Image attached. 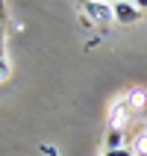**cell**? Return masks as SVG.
<instances>
[{
  "label": "cell",
  "instance_id": "obj_1",
  "mask_svg": "<svg viewBox=\"0 0 147 156\" xmlns=\"http://www.w3.org/2000/svg\"><path fill=\"white\" fill-rule=\"evenodd\" d=\"M86 15H88V24H109V21H115L112 15V3H100V0H91V3H86Z\"/></svg>",
  "mask_w": 147,
  "mask_h": 156
},
{
  "label": "cell",
  "instance_id": "obj_2",
  "mask_svg": "<svg viewBox=\"0 0 147 156\" xmlns=\"http://www.w3.org/2000/svg\"><path fill=\"white\" fill-rule=\"evenodd\" d=\"M112 15H115V21H118V24H135V21L141 18V12H138V6H135V3L118 0V3H112Z\"/></svg>",
  "mask_w": 147,
  "mask_h": 156
},
{
  "label": "cell",
  "instance_id": "obj_3",
  "mask_svg": "<svg viewBox=\"0 0 147 156\" xmlns=\"http://www.w3.org/2000/svg\"><path fill=\"white\" fill-rule=\"evenodd\" d=\"M132 118V109L127 103H115L112 106V115H109V124H112V130H124V127H127V121H130Z\"/></svg>",
  "mask_w": 147,
  "mask_h": 156
},
{
  "label": "cell",
  "instance_id": "obj_4",
  "mask_svg": "<svg viewBox=\"0 0 147 156\" xmlns=\"http://www.w3.org/2000/svg\"><path fill=\"white\" fill-rule=\"evenodd\" d=\"M124 103L130 106L132 112H144V106H147V94L141 91V88H132L130 94L124 97Z\"/></svg>",
  "mask_w": 147,
  "mask_h": 156
},
{
  "label": "cell",
  "instance_id": "obj_5",
  "mask_svg": "<svg viewBox=\"0 0 147 156\" xmlns=\"http://www.w3.org/2000/svg\"><path fill=\"white\" fill-rule=\"evenodd\" d=\"M121 147H124V133L109 127V133H106V150H121Z\"/></svg>",
  "mask_w": 147,
  "mask_h": 156
},
{
  "label": "cell",
  "instance_id": "obj_6",
  "mask_svg": "<svg viewBox=\"0 0 147 156\" xmlns=\"http://www.w3.org/2000/svg\"><path fill=\"white\" fill-rule=\"evenodd\" d=\"M9 62H6V56H3V59H0V83H3V80H9Z\"/></svg>",
  "mask_w": 147,
  "mask_h": 156
},
{
  "label": "cell",
  "instance_id": "obj_7",
  "mask_svg": "<svg viewBox=\"0 0 147 156\" xmlns=\"http://www.w3.org/2000/svg\"><path fill=\"white\" fill-rule=\"evenodd\" d=\"M103 156H132V150H127V147H121V150H106Z\"/></svg>",
  "mask_w": 147,
  "mask_h": 156
},
{
  "label": "cell",
  "instance_id": "obj_8",
  "mask_svg": "<svg viewBox=\"0 0 147 156\" xmlns=\"http://www.w3.org/2000/svg\"><path fill=\"white\" fill-rule=\"evenodd\" d=\"M3 18H6V6L0 3V24H3Z\"/></svg>",
  "mask_w": 147,
  "mask_h": 156
},
{
  "label": "cell",
  "instance_id": "obj_9",
  "mask_svg": "<svg viewBox=\"0 0 147 156\" xmlns=\"http://www.w3.org/2000/svg\"><path fill=\"white\" fill-rule=\"evenodd\" d=\"M144 112H147V106H144Z\"/></svg>",
  "mask_w": 147,
  "mask_h": 156
},
{
  "label": "cell",
  "instance_id": "obj_10",
  "mask_svg": "<svg viewBox=\"0 0 147 156\" xmlns=\"http://www.w3.org/2000/svg\"><path fill=\"white\" fill-rule=\"evenodd\" d=\"M132 156H135V153H132Z\"/></svg>",
  "mask_w": 147,
  "mask_h": 156
}]
</instances>
